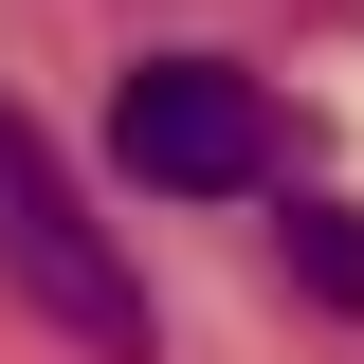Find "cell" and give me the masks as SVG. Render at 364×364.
<instances>
[{
	"label": "cell",
	"instance_id": "1",
	"mask_svg": "<svg viewBox=\"0 0 364 364\" xmlns=\"http://www.w3.org/2000/svg\"><path fill=\"white\" fill-rule=\"evenodd\" d=\"M0 273H18V291H37L91 364H146V346H164V310H146V273H128V237L91 219V182L37 146V109H18V91H0Z\"/></svg>",
	"mask_w": 364,
	"mask_h": 364
},
{
	"label": "cell",
	"instance_id": "2",
	"mask_svg": "<svg viewBox=\"0 0 364 364\" xmlns=\"http://www.w3.org/2000/svg\"><path fill=\"white\" fill-rule=\"evenodd\" d=\"M109 164L146 200H255L273 182V91L237 55H128L109 73Z\"/></svg>",
	"mask_w": 364,
	"mask_h": 364
},
{
	"label": "cell",
	"instance_id": "3",
	"mask_svg": "<svg viewBox=\"0 0 364 364\" xmlns=\"http://www.w3.org/2000/svg\"><path fill=\"white\" fill-rule=\"evenodd\" d=\"M273 273L364 328V200H310V182H291V200H273Z\"/></svg>",
	"mask_w": 364,
	"mask_h": 364
}]
</instances>
